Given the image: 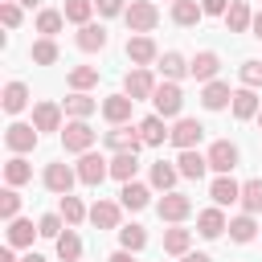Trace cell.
I'll use <instances>...</instances> for the list:
<instances>
[{"label": "cell", "instance_id": "cell-24", "mask_svg": "<svg viewBox=\"0 0 262 262\" xmlns=\"http://www.w3.org/2000/svg\"><path fill=\"white\" fill-rule=\"evenodd\" d=\"M250 25H254V8L246 0H233L229 12H225V29L229 33H250Z\"/></svg>", "mask_w": 262, "mask_h": 262}, {"label": "cell", "instance_id": "cell-52", "mask_svg": "<svg viewBox=\"0 0 262 262\" xmlns=\"http://www.w3.org/2000/svg\"><path fill=\"white\" fill-rule=\"evenodd\" d=\"M250 29H254V37H262V8L254 12V25H250Z\"/></svg>", "mask_w": 262, "mask_h": 262}, {"label": "cell", "instance_id": "cell-30", "mask_svg": "<svg viewBox=\"0 0 262 262\" xmlns=\"http://www.w3.org/2000/svg\"><path fill=\"white\" fill-rule=\"evenodd\" d=\"M205 16V8H201V0H172V20L180 25V29H192L196 20Z\"/></svg>", "mask_w": 262, "mask_h": 262}, {"label": "cell", "instance_id": "cell-6", "mask_svg": "<svg viewBox=\"0 0 262 262\" xmlns=\"http://www.w3.org/2000/svg\"><path fill=\"white\" fill-rule=\"evenodd\" d=\"M106 176H111V160H106V156H98V151H86V156L78 160V180H82L86 188H98Z\"/></svg>", "mask_w": 262, "mask_h": 262}, {"label": "cell", "instance_id": "cell-28", "mask_svg": "<svg viewBox=\"0 0 262 262\" xmlns=\"http://www.w3.org/2000/svg\"><path fill=\"white\" fill-rule=\"evenodd\" d=\"M135 172H139V160H135V151H115V156H111V176H115L119 184L135 180Z\"/></svg>", "mask_w": 262, "mask_h": 262}, {"label": "cell", "instance_id": "cell-55", "mask_svg": "<svg viewBox=\"0 0 262 262\" xmlns=\"http://www.w3.org/2000/svg\"><path fill=\"white\" fill-rule=\"evenodd\" d=\"M12 4H20V8H33V4H37V0H12Z\"/></svg>", "mask_w": 262, "mask_h": 262}, {"label": "cell", "instance_id": "cell-11", "mask_svg": "<svg viewBox=\"0 0 262 262\" xmlns=\"http://www.w3.org/2000/svg\"><path fill=\"white\" fill-rule=\"evenodd\" d=\"M131 111H135V98H127V94H106V98H102V119H106L111 127L131 123Z\"/></svg>", "mask_w": 262, "mask_h": 262}, {"label": "cell", "instance_id": "cell-43", "mask_svg": "<svg viewBox=\"0 0 262 262\" xmlns=\"http://www.w3.org/2000/svg\"><path fill=\"white\" fill-rule=\"evenodd\" d=\"M61 217H66V225H82V221L90 217V209L70 192V196H61Z\"/></svg>", "mask_w": 262, "mask_h": 262}, {"label": "cell", "instance_id": "cell-38", "mask_svg": "<svg viewBox=\"0 0 262 262\" xmlns=\"http://www.w3.org/2000/svg\"><path fill=\"white\" fill-rule=\"evenodd\" d=\"M61 25H66V12H61V8H41V12H37V33H41V37H57Z\"/></svg>", "mask_w": 262, "mask_h": 262}, {"label": "cell", "instance_id": "cell-5", "mask_svg": "<svg viewBox=\"0 0 262 262\" xmlns=\"http://www.w3.org/2000/svg\"><path fill=\"white\" fill-rule=\"evenodd\" d=\"M74 180H78V168H70V164H61V160H53V164H45V172H41V184H45L49 192H57V196H70V188H74Z\"/></svg>", "mask_w": 262, "mask_h": 262}, {"label": "cell", "instance_id": "cell-17", "mask_svg": "<svg viewBox=\"0 0 262 262\" xmlns=\"http://www.w3.org/2000/svg\"><path fill=\"white\" fill-rule=\"evenodd\" d=\"M61 115H66L61 102H49V98H45V102L33 106V127H37V131H61Z\"/></svg>", "mask_w": 262, "mask_h": 262}, {"label": "cell", "instance_id": "cell-26", "mask_svg": "<svg viewBox=\"0 0 262 262\" xmlns=\"http://www.w3.org/2000/svg\"><path fill=\"white\" fill-rule=\"evenodd\" d=\"M61 111H66L70 119H90V115L98 111V98H90V94H82V90H70V98L61 102Z\"/></svg>", "mask_w": 262, "mask_h": 262}, {"label": "cell", "instance_id": "cell-8", "mask_svg": "<svg viewBox=\"0 0 262 262\" xmlns=\"http://www.w3.org/2000/svg\"><path fill=\"white\" fill-rule=\"evenodd\" d=\"M156 213H160V221H168V225H180V221L192 213V201H188L184 192H164V196L156 201Z\"/></svg>", "mask_w": 262, "mask_h": 262}, {"label": "cell", "instance_id": "cell-22", "mask_svg": "<svg viewBox=\"0 0 262 262\" xmlns=\"http://www.w3.org/2000/svg\"><path fill=\"white\" fill-rule=\"evenodd\" d=\"M176 168H180V176H184V180H201V176L209 172V156H201L196 147H188V151H180Z\"/></svg>", "mask_w": 262, "mask_h": 262}, {"label": "cell", "instance_id": "cell-54", "mask_svg": "<svg viewBox=\"0 0 262 262\" xmlns=\"http://www.w3.org/2000/svg\"><path fill=\"white\" fill-rule=\"evenodd\" d=\"M20 262H45V258H41V254H33V250H29V254H25V258H20Z\"/></svg>", "mask_w": 262, "mask_h": 262}, {"label": "cell", "instance_id": "cell-20", "mask_svg": "<svg viewBox=\"0 0 262 262\" xmlns=\"http://www.w3.org/2000/svg\"><path fill=\"white\" fill-rule=\"evenodd\" d=\"M229 102H233L229 82H205V90H201V106L205 111H225Z\"/></svg>", "mask_w": 262, "mask_h": 262}, {"label": "cell", "instance_id": "cell-34", "mask_svg": "<svg viewBox=\"0 0 262 262\" xmlns=\"http://www.w3.org/2000/svg\"><path fill=\"white\" fill-rule=\"evenodd\" d=\"M254 233H258V221H254V213H237V217H229V237H233L237 246L254 242Z\"/></svg>", "mask_w": 262, "mask_h": 262}, {"label": "cell", "instance_id": "cell-56", "mask_svg": "<svg viewBox=\"0 0 262 262\" xmlns=\"http://www.w3.org/2000/svg\"><path fill=\"white\" fill-rule=\"evenodd\" d=\"M258 127H262V111H258Z\"/></svg>", "mask_w": 262, "mask_h": 262}, {"label": "cell", "instance_id": "cell-25", "mask_svg": "<svg viewBox=\"0 0 262 262\" xmlns=\"http://www.w3.org/2000/svg\"><path fill=\"white\" fill-rule=\"evenodd\" d=\"M160 74H164V82H180L184 74H188V57L184 53H176V49H168V53H160Z\"/></svg>", "mask_w": 262, "mask_h": 262}, {"label": "cell", "instance_id": "cell-9", "mask_svg": "<svg viewBox=\"0 0 262 262\" xmlns=\"http://www.w3.org/2000/svg\"><path fill=\"white\" fill-rule=\"evenodd\" d=\"M37 139H41V131H37L33 123H12V127L4 131V143H8V151H12V156L33 151V147H37Z\"/></svg>", "mask_w": 262, "mask_h": 262}, {"label": "cell", "instance_id": "cell-12", "mask_svg": "<svg viewBox=\"0 0 262 262\" xmlns=\"http://www.w3.org/2000/svg\"><path fill=\"white\" fill-rule=\"evenodd\" d=\"M168 139H172L180 151H188V147H196V143L205 139V127H201L196 119H184V115H180V119L172 123V135H168Z\"/></svg>", "mask_w": 262, "mask_h": 262}, {"label": "cell", "instance_id": "cell-37", "mask_svg": "<svg viewBox=\"0 0 262 262\" xmlns=\"http://www.w3.org/2000/svg\"><path fill=\"white\" fill-rule=\"evenodd\" d=\"M143 246H147V229H143V225H135V221H131V225H119V250L139 254Z\"/></svg>", "mask_w": 262, "mask_h": 262}, {"label": "cell", "instance_id": "cell-1", "mask_svg": "<svg viewBox=\"0 0 262 262\" xmlns=\"http://www.w3.org/2000/svg\"><path fill=\"white\" fill-rule=\"evenodd\" d=\"M151 106H156L160 119H180V111H184V90H180V82H160L156 94H151Z\"/></svg>", "mask_w": 262, "mask_h": 262}, {"label": "cell", "instance_id": "cell-50", "mask_svg": "<svg viewBox=\"0 0 262 262\" xmlns=\"http://www.w3.org/2000/svg\"><path fill=\"white\" fill-rule=\"evenodd\" d=\"M106 262H135V254H131V250H115Z\"/></svg>", "mask_w": 262, "mask_h": 262}, {"label": "cell", "instance_id": "cell-39", "mask_svg": "<svg viewBox=\"0 0 262 262\" xmlns=\"http://www.w3.org/2000/svg\"><path fill=\"white\" fill-rule=\"evenodd\" d=\"M237 205H242V213H262V176L242 184V201Z\"/></svg>", "mask_w": 262, "mask_h": 262}, {"label": "cell", "instance_id": "cell-51", "mask_svg": "<svg viewBox=\"0 0 262 262\" xmlns=\"http://www.w3.org/2000/svg\"><path fill=\"white\" fill-rule=\"evenodd\" d=\"M180 262H213V258H209V254H184Z\"/></svg>", "mask_w": 262, "mask_h": 262}, {"label": "cell", "instance_id": "cell-16", "mask_svg": "<svg viewBox=\"0 0 262 262\" xmlns=\"http://www.w3.org/2000/svg\"><path fill=\"white\" fill-rule=\"evenodd\" d=\"M106 41H111V37H106V29H102V25H94V20H90V25H82V29H78V37H74V45H78L82 53H102V49H106Z\"/></svg>", "mask_w": 262, "mask_h": 262}, {"label": "cell", "instance_id": "cell-19", "mask_svg": "<svg viewBox=\"0 0 262 262\" xmlns=\"http://www.w3.org/2000/svg\"><path fill=\"white\" fill-rule=\"evenodd\" d=\"M119 217H123V205H115V201H94L90 205V225H98V229H119Z\"/></svg>", "mask_w": 262, "mask_h": 262}, {"label": "cell", "instance_id": "cell-45", "mask_svg": "<svg viewBox=\"0 0 262 262\" xmlns=\"http://www.w3.org/2000/svg\"><path fill=\"white\" fill-rule=\"evenodd\" d=\"M61 225H66V217H61V213H45V217L37 221V229H41V237H53V242H57V237L66 233Z\"/></svg>", "mask_w": 262, "mask_h": 262}, {"label": "cell", "instance_id": "cell-29", "mask_svg": "<svg viewBox=\"0 0 262 262\" xmlns=\"http://www.w3.org/2000/svg\"><path fill=\"white\" fill-rule=\"evenodd\" d=\"M41 229L33 225V221H25V217H16V221H8V246L12 250H25V246H33V237H37Z\"/></svg>", "mask_w": 262, "mask_h": 262}, {"label": "cell", "instance_id": "cell-40", "mask_svg": "<svg viewBox=\"0 0 262 262\" xmlns=\"http://www.w3.org/2000/svg\"><path fill=\"white\" fill-rule=\"evenodd\" d=\"M29 57H33L37 66H53V61L61 57V49H57V41H53V37H41V41H33Z\"/></svg>", "mask_w": 262, "mask_h": 262}, {"label": "cell", "instance_id": "cell-36", "mask_svg": "<svg viewBox=\"0 0 262 262\" xmlns=\"http://www.w3.org/2000/svg\"><path fill=\"white\" fill-rule=\"evenodd\" d=\"M66 82H70V90H82V94H90V90L98 86V66H74Z\"/></svg>", "mask_w": 262, "mask_h": 262}, {"label": "cell", "instance_id": "cell-53", "mask_svg": "<svg viewBox=\"0 0 262 262\" xmlns=\"http://www.w3.org/2000/svg\"><path fill=\"white\" fill-rule=\"evenodd\" d=\"M0 262H16V254H12V246H8V250H0Z\"/></svg>", "mask_w": 262, "mask_h": 262}, {"label": "cell", "instance_id": "cell-49", "mask_svg": "<svg viewBox=\"0 0 262 262\" xmlns=\"http://www.w3.org/2000/svg\"><path fill=\"white\" fill-rule=\"evenodd\" d=\"M94 8H98L102 16H123V12H127L123 0H94Z\"/></svg>", "mask_w": 262, "mask_h": 262}, {"label": "cell", "instance_id": "cell-32", "mask_svg": "<svg viewBox=\"0 0 262 262\" xmlns=\"http://www.w3.org/2000/svg\"><path fill=\"white\" fill-rule=\"evenodd\" d=\"M229 106H233V119H258V111H262V106H258V94L246 90V86L233 90V102H229Z\"/></svg>", "mask_w": 262, "mask_h": 262}, {"label": "cell", "instance_id": "cell-18", "mask_svg": "<svg viewBox=\"0 0 262 262\" xmlns=\"http://www.w3.org/2000/svg\"><path fill=\"white\" fill-rule=\"evenodd\" d=\"M119 205H123V209H131V213H139V209H147V205H151V188H147V184H139V180H127V184L119 188Z\"/></svg>", "mask_w": 262, "mask_h": 262}, {"label": "cell", "instance_id": "cell-14", "mask_svg": "<svg viewBox=\"0 0 262 262\" xmlns=\"http://www.w3.org/2000/svg\"><path fill=\"white\" fill-rule=\"evenodd\" d=\"M217 70H221V57L213 49H201L188 61V78H196V82H217Z\"/></svg>", "mask_w": 262, "mask_h": 262}, {"label": "cell", "instance_id": "cell-2", "mask_svg": "<svg viewBox=\"0 0 262 262\" xmlns=\"http://www.w3.org/2000/svg\"><path fill=\"white\" fill-rule=\"evenodd\" d=\"M94 139H98V131H94L86 119H70V123L61 127V147H66V151H78V156H86V151L94 147Z\"/></svg>", "mask_w": 262, "mask_h": 262}, {"label": "cell", "instance_id": "cell-42", "mask_svg": "<svg viewBox=\"0 0 262 262\" xmlns=\"http://www.w3.org/2000/svg\"><path fill=\"white\" fill-rule=\"evenodd\" d=\"M61 12H66V20H70V25H78V29H82V25H90L94 0H66V4H61Z\"/></svg>", "mask_w": 262, "mask_h": 262}, {"label": "cell", "instance_id": "cell-41", "mask_svg": "<svg viewBox=\"0 0 262 262\" xmlns=\"http://www.w3.org/2000/svg\"><path fill=\"white\" fill-rule=\"evenodd\" d=\"M53 246H57V258H61V262H78V258H82V237H78L74 229H66Z\"/></svg>", "mask_w": 262, "mask_h": 262}, {"label": "cell", "instance_id": "cell-44", "mask_svg": "<svg viewBox=\"0 0 262 262\" xmlns=\"http://www.w3.org/2000/svg\"><path fill=\"white\" fill-rule=\"evenodd\" d=\"M16 213H20V192L16 188H4L0 192V217L4 221H16Z\"/></svg>", "mask_w": 262, "mask_h": 262}, {"label": "cell", "instance_id": "cell-10", "mask_svg": "<svg viewBox=\"0 0 262 262\" xmlns=\"http://www.w3.org/2000/svg\"><path fill=\"white\" fill-rule=\"evenodd\" d=\"M127 61H135V66H156L160 61V49H156V41L147 37V33H135V37H127Z\"/></svg>", "mask_w": 262, "mask_h": 262}, {"label": "cell", "instance_id": "cell-35", "mask_svg": "<svg viewBox=\"0 0 262 262\" xmlns=\"http://www.w3.org/2000/svg\"><path fill=\"white\" fill-rule=\"evenodd\" d=\"M188 246H192V229H180V225L164 229V254H176V258H184V254H188Z\"/></svg>", "mask_w": 262, "mask_h": 262}, {"label": "cell", "instance_id": "cell-21", "mask_svg": "<svg viewBox=\"0 0 262 262\" xmlns=\"http://www.w3.org/2000/svg\"><path fill=\"white\" fill-rule=\"evenodd\" d=\"M168 135H172V131H168V123H164L160 115H147V119H139V139H143V147H160Z\"/></svg>", "mask_w": 262, "mask_h": 262}, {"label": "cell", "instance_id": "cell-46", "mask_svg": "<svg viewBox=\"0 0 262 262\" xmlns=\"http://www.w3.org/2000/svg\"><path fill=\"white\" fill-rule=\"evenodd\" d=\"M237 78H242V86H246V90H258V86H262V61H242Z\"/></svg>", "mask_w": 262, "mask_h": 262}, {"label": "cell", "instance_id": "cell-3", "mask_svg": "<svg viewBox=\"0 0 262 262\" xmlns=\"http://www.w3.org/2000/svg\"><path fill=\"white\" fill-rule=\"evenodd\" d=\"M123 20H127L131 33H151V29L160 25V8H156L151 0H131L127 12H123Z\"/></svg>", "mask_w": 262, "mask_h": 262}, {"label": "cell", "instance_id": "cell-47", "mask_svg": "<svg viewBox=\"0 0 262 262\" xmlns=\"http://www.w3.org/2000/svg\"><path fill=\"white\" fill-rule=\"evenodd\" d=\"M0 20H4L8 29H16V25H20V4H12V0H4V4H0Z\"/></svg>", "mask_w": 262, "mask_h": 262}, {"label": "cell", "instance_id": "cell-23", "mask_svg": "<svg viewBox=\"0 0 262 262\" xmlns=\"http://www.w3.org/2000/svg\"><path fill=\"white\" fill-rule=\"evenodd\" d=\"M209 196H213V205H233V201H242V184L233 180V176H217L213 184H209Z\"/></svg>", "mask_w": 262, "mask_h": 262}, {"label": "cell", "instance_id": "cell-7", "mask_svg": "<svg viewBox=\"0 0 262 262\" xmlns=\"http://www.w3.org/2000/svg\"><path fill=\"white\" fill-rule=\"evenodd\" d=\"M205 156H209V168H213L217 176H229V172L237 168V160H242L237 143H229V139H217V143H213Z\"/></svg>", "mask_w": 262, "mask_h": 262}, {"label": "cell", "instance_id": "cell-48", "mask_svg": "<svg viewBox=\"0 0 262 262\" xmlns=\"http://www.w3.org/2000/svg\"><path fill=\"white\" fill-rule=\"evenodd\" d=\"M229 4H233V0H201V8H205V16H221V20H225V12H229Z\"/></svg>", "mask_w": 262, "mask_h": 262}, {"label": "cell", "instance_id": "cell-4", "mask_svg": "<svg viewBox=\"0 0 262 262\" xmlns=\"http://www.w3.org/2000/svg\"><path fill=\"white\" fill-rule=\"evenodd\" d=\"M156 78H151V70H143V66H131L127 74H123V94L127 98H135V102H143V98H151L156 94Z\"/></svg>", "mask_w": 262, "mask_h": 262}, {"label": "cell", "instance_id": "cell-13", "mask_svg": "<svg viewBox=\"0 0 262 262\" xmlns=\"http://www.w3.org/2000/svg\"><path fill=\"white\" fill-rule=\"evenodd\" d=\"M102 143L111 147V151H135L139 156V147H143V139H139V127H111L106 135H102Z\"/></svg>", "mask_w": 262, "mask_h": 262}, {"label": "cell", "instance_id": "cell-27", "mask_svg": "<svg viewBox=\"0 0 262 262\" xmlns=\"http://www.w3.org/2000/svg\"><path fill=\"white\" fill-rule=\"evenodd\" d=\"M176 180H180V168H176V164H168V160H156V164H151V188L176 192Z\"/></svg>", "mask_w": 262, "mask_h": 262}, {"label": "cell", "instance_id": "cell-15", "mask_svg": "<svg viewBox=\"0 0 262 262\" xmlns=\"http://www.w3.org/2000/svg\"><path fill=\"white\" fill-rule=\"evenodd\" d=\"M225 229H229V221H225L221 205H213V209H201V213H196V233H201V237H209V242H213V237H221Z\"/></svg>", "mask_w": 262, "mask_h": 262}, {"label": "cell", "instance_id": "cell-33", "mask_svg": "<svg viewBox=\"0 0 262 262\" xmlns=\"http://www.w3.org/2000/svg\"><path fill=\"white\" fill-rule=\"evenodd\" d=\"M4 180H8V188H20V184H29V180H33V164H29L25 156H12V160L4 164Z\"/></svg>", "mask_w": 262, "mask_h": 262}, {"label": "cell", "instance_id": "cell-31", "mask_svg": "<svg viewBox=\"0 0 262 262\" xmlns=\"http://www.w3.org/2000/svg\"><path fill=\"white\" fill-rule=\"evenodd\" d=\"M0 102H4L8 115H20V111L29 106V86H25V82H8L4 94H0Z\"/></svg>", "mask_w": 262, "mask_h": 262}]
</instances>
